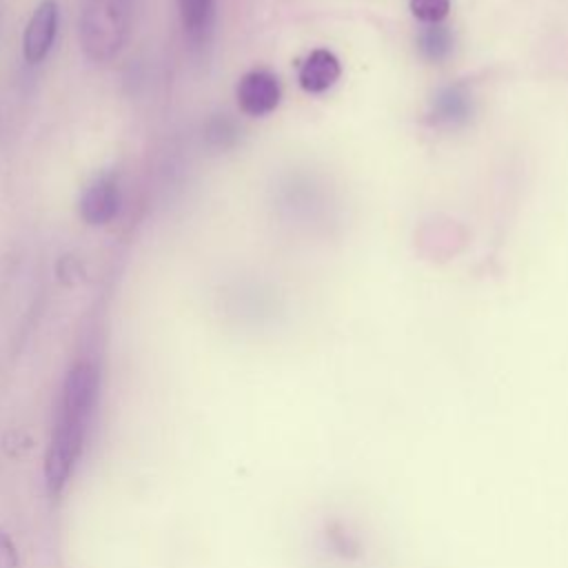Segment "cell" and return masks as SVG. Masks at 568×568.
Listing matches in <instances>:
<instances>
[{
  "instance_id": "cell-9",
  "label": "cell",
  "mask_w": 568,
  "mask_h": 568,
  "mask_svg": "<svg viewBox=\"0 0 568 568\" xmlns=\"http://www.w3.org/2000/svg\"><path fill=\"white\" fill-rule=\"evenodd\" d=\"M410 11L426 24H439L450 9V0H408Z\"/></svg>"
},
{
  "instance_id": "cell-11",
  "label": "cell",
  "mask_w": 568,
  "mask_h": 568,
  "mask_svg": "<svg viewBox=\"0 0 568 568\" xmlns=\"http://www.w3.org/2000/svg\"><path fill=\"white\" fill-rule=\"evenodd\" d=\"M0 568H18V557L11 539L0 530Z\"/></svg>"
},
{
  "instance_id": "cell-7",
  "label": "cell",
  "mask_w": 568,
  "mask_h": 568,
  "mask_svg": "<svg viewBox=\"0 0 568 568\" xmlns=\"http://www.w3.org/2000/svg\"><path fill=\"white\" fill-rule=\"evenodd\" d=\"M184 33L193 44L209 40L215 18V0H178Z\"/></svg>"
},
{
  "instance_id": "cell-2",
  "label": "cell",
  "mask_w": 568,
  "mask_h": 568,
  "mask_svg": "<svg viewBox=\"0 0 568 568\" xmlns=\"http://www.w3.org/2000/svg\"><path fill=\"white\" fill-rule=\"evenodd\" d=\"M133 0H84L80 16V42L84 53L104 62L126 42Z\"/></svg>"
},
{
  "instance_id": "cell-8",
  "label": "cell",
  "mask_w": 568,
  "mask_h": 568,
  "mask_svg": "<svg viewBox=\"0 0 568 568\" xmlns=\"http://www.w3.org/2000/svg\"><path fill=\"white\" fill-rule=\"evenodd\" d=\"M450 47H453V36L444 24H428L419 33V49L433 62H439L442 58H446L450 53Z\"/></svg>"
},
{
  "instance_id": "cell-4",
  "label": "cell",
  "mask_w": 568,
  "mask_h": 568,
  "mask_svg": "<svg viewBox=\"0 0 568 568\" xmlns=\"http://www.w3.org/2000/svg\"><path fill=\"white\" fill-rule=\"evenodd\" d=\"M237 104L246 115L262 118L275 111L282 98V87L275 73L268 69H251L246 71L235 89Z\"/></svg>"
},
{
  "instance_id": "cell-6",
  "label": "cell",
  "mask_w": 568,
  "mask_h": 568,
  "mask_svg": "<svg viewBox=\"0 0 568 568\" xmlns=\"http://www.w3.org/2000/svg\"><path fill=\"white\" fill-rule=\"evenodd\" d=\"M339 73H342V67H339L337 55L328 49H315L302 60L297 80L304 91L322 93L337 82Z\"/></svg>"
},
{
  "instance_id": "cell-5",
  "label": "cell",
  "mask_w": 568,
  "mask_h": 568,
  "mask_svg": "<svg viewBox=\"0 0 568 568\" xmlns=\"http://www.w3.org/2000/svg\"><path fill=\"white\" fill-rule=\"evenodd\" d=\"M58 0H40L22 33V53L27 62L36 64L49 55L58 36Z\"/></svg>"
},
{
  "instance_id": "cell-3",
  "label": "cell",
  "mask_w": 568,
  "mask_h": 568,
  "mask_svg": "<svg viewBox=\"0 0 568 568\" xmlns=\"http://www.w3.org/2000/svg\"><path fill=\"white\" fill-rule=\"evenodd\" d=\"M122 193L115 173H98L87 182V186L80 193L78 211L80 217L91 226L109 224L118 211H120Z\"/></svg>"
},
{
  "instance_id": "cell-10",
  "label": "cell",
  "mask_w": 568,
  "mask_h": 568,
  "mask_svg": "<svg viewBox=\"0 0 568 568\" xmlns=\"http://www.w3.org/2000/svg\"><path fill=\"white\" fill-rule=\"evenodd\" d=\"M206 138L213 142V144H222V146H226L229 142H231V138H233V131H231V124L226 122V120H211V124H209V129H206Z\"/></svg>"
},
{
  "instance_id": "cell-1",
  "label": "cell",
  "mask_w": 568,
  "mask_h": 568,
  "mask_svg": "<svg viewBox=\"0 0 568 568\" xmlns=\"http://www.w3.org/2000/svg\"><path fill=\"white\" fill-rule=\"evenodd\" d=\"M100 395V371L93 362H75L62 382L55 419L44 453V481L51 497H58L84 450L91 417Z\"/></svg>"
}]
</instances>
